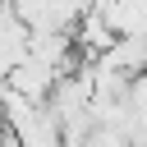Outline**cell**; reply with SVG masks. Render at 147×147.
<instances>
[{
	"mask_svg": "<svg viewBox=\"0 0 147 147\" xmlns=\"http://www.w3.org/2000/svg\"><path fill=\"white\" fill-rule=\"evenodd\" d=\"M28 46H32V32L23 28V18L14 9H5L0 14V83L28 60Z\"/></svg>",
	"mask_w": 147,
	"mask_h": 147,
	"instance_id": "1",
	"label": "cell"
},
{
	"mask_svg": "<svg viewBox=\"0 0 147 147\" xmlns=\"http://www.w3.org/2000/svg\"><path fill=\"white\" fill-rule=\"evenodd\" d=\"M5 9H9V0H0V14H5Z\"/></svg>",
	"mask_w": 147,
	"mask_h": 147,
	"instance_id": "2",
	"label": "cell"
}]
</instances>
